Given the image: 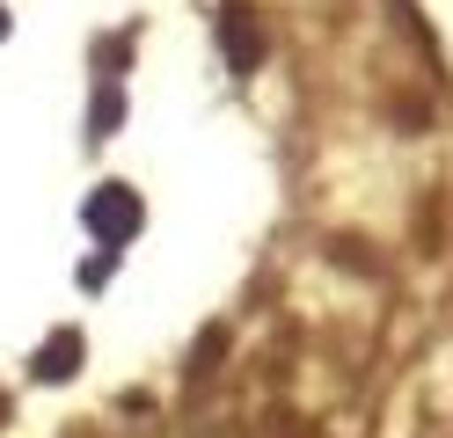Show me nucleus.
Wrapping results in <instances>:
<instances>
[{
  "label": "nucleus",
  "mask_w": 453,
  "mask_h": 438,
  "mask_svg": "<svg viewBox=\"0 0 453 438\" xmlns=\"http://www.w3.org/2000/svg\"><path fill=\"white\" fill-rule=\"evenodd\" d=\"M73 365V336H59V343H51V358H44V373H66Z\"/></svg>",
  "instance_id": "7ed1b4c3"
},
{
  "label": "nucleus",
  "mask_w": 453,
  "mask_h": 438,
  "mask_svg": "<svg viewBox=\"0 0 453 438\" xmlns=\"http://www.w3.org/2000/svg\"><path fill=\"white\" fill-rule=\"evenodd\" d=\"M219 37H226V51H234V66H257V58H264V29H257V15H249V8H226Z\"/></svg>",
  "instance_id": "f257e3e1"
},
{
  "label": "nucleus",
  "mask_w": 453,
  "mask_h": 438,
  "mask_svg": "<svg viewBox=\"0 0 453 438\" xmlns=\"http://www.w3.org/2000/svg\"><path fill=\"white\" fill-rule=\"evenodd\" d=\"M88 219H96V227H118V242H125V234L139 227V197H132V190H96Z\"/></svg>",
  "instance_id": "f03ea898"
}]
</instances>
